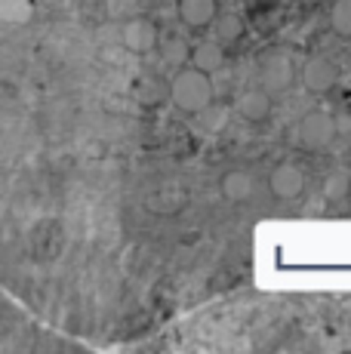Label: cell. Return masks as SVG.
<instances>
[{
    "label": "cell",
    "instance_id": "ba28073f",
    "mask_svg": "<svg viewBox=\"0 0 351 354\" xmlns=\"http://www.w3.org/2000/svg\"><path fill=\"white\" fill-rule=\"evenodd\" d=\"M176 12L185 28H210L213 19L219 16V0H179Z\"/></svg>",
    "mask_w": 351,
    "mask_h": 354
},
{
    "label": "cell",
    "instance_id": "8fae6325",
    "mask_svg": "<svg viewBox=\"0 0 351 354\" xmlns=\"http://www.w3.org/2000/svg\"><path fill=\"white\" fill-rule=\"evenodd\" d=\"M154 50H160V59H164L167 65H173V68H182L188 62V40L185 37H179V34H167V37H158V46Z\"/></svg>",
    "mask_w": 351,
    "mask_h": 354
},
{
    "label": "cell",
    "instance_id": "30bf717a",
    "mask_svg": "<svg viewBox=\"0 0 351 354\" xmlns=\"http://www.w3.org/2000/svg\"><path fill=\"white\" fill-rule=\"evenodd\" d=\"M219 192L228 203H247L256 192V182L247 169H228V173H222V179H219Z\"/></svg>",
    "mask_w": 351,
    "mask_h": 354
},
{
    "label": "cell",
    "instance_id": "5b68a950",
    "mask_svg": "<svg viewBox=\"0 0 351 354\" xmlns=\"http://www.w3.org/2000/svg\"><path fill=\"white\" fill-rule=\"evenodd\" d=\"M272 108H274V96L265 93L262 86H249V90H244L234 99V111L247 124H265L272 118Z\"/></svg>",
    "mask_w": 351,
    "mask_h": 354
},
{
    "label": "cell",
    "instance_id": "9c48e42d",
    "mask_svg": "<svg viewBox=\"0 0 351 354\" xmlns=\"http://www.w3.org/2000/svg\"><path fill=\"white\" fill-rule=\"evenodd\" d=\"M188 62L191 68H198V71L204 74H213L222 71L225 68V46L219 44V40H204V44H194L191 50H188Z\"/></svg>",
    "mask_w": 351,
    "mask_h": 354
},
{
    "label": "cell",
    "instance_id": "277c9868",
    "mask_svg": "<svg viewBox=\"0 0 351 354\" xmlns=\"http://www.w3.org/2000/svg\"><path fill=\"white\" fill-rule=\"evenodd\" d=\"M158 25L148 22V19H130V22H124V28H120V46H124L126 53H133V56H145V53H151L154 46H158Z\"/></svg>",
    "mask_w": 351,
    "mask_h": 354
},
{
    "label": "cell",
    "instance_id": "6da1fadb",
    "mask_svg": "<svg viewBox=\"0 0 351 354\" xmlns=\"http://www.w3.org/2000/svg\"><path fill=\"white\" fill-rule=\"evenodd\" d=\"M167 96H170V102L182 114H200L213 105L216 90H213L210 74L198 71L191 65H182L176 68V74L167 84Z\"/></svg>",
    "mask_w": 351,
    "mask_h": 354
},
{
    "label": "cell",
    "instance_id": "7a4b0ae2",
    "mask_svg": "<svg viewBox=\"0 0 351 354\" xmlns=\"http://www.w3.org/2000/svg\"><path fill=\"white\" fill-rule=\"evenodd\" d=\"M256 77H259V86L272 96H281L290 86L296 84V62L287 50L281 46H268V50L259 53V62H256Z\"/></svg>",
    "mask_w": 351,
    "mask_h": 354
},
{
    "label": "cell",
    "instance_id": "7c38bea8",
    "mask_svg": "<svg viewBox=\"0 0 351 354\" xmlns=\"http://www.w3.org/2000/svg\"><path fill=\"white\" fill-rule=\"evenodd\" d=\"M213 28H216V40H219L222 46H225V44H238V40L247 34L244 19L234 16V12H219V16L213 19Z\"/></svg>",
    "mask_w": 351,
    "mask_h": 354
},
{
    "label": "cell",
    "instance_id": "52a82bcc",
    "mask_svg": "<svg viewBox=\"0 0 351 354\" xmlns=\"http://www.w3.org/2000/svg\"><path fill=\"white\" fill-rule=\"evenodd\" d=\"M268 188H272V194L278 201H296L305 192V173L296 163H278L268 173Z\"/></svg>",
    "mask_w": 351,
    "mask_h": 354
},
{
    "label": "cell",
    "instance_id": "5bb4252c",
    "mask_svg": "<svg viewBox=\"0 0 351 354\" xmlns=\"http://www.w3.org/2000/svg\"><path fill=\"white\" fill-rule=\"evenodd\" d=\"M164 80L151 77V74H145V77L136 80V86H133V96H136V102H142L145 108H154L160 99H164Z\"/></svg>",
    "mask_w": 351,
    "mask_h": 354
},
{
    "label": "cell",
    "instance_id": "9a60e30c",
    "mask_svg": "<svg viewBox=\"0 0 351 354\" xmlns=\"http://www.w3.org/2000/svg\"><path fill=\"white\" fill-rule=\"evenodd\" d=\"M330 28L336 37L351 40V0H336L330 10Z\"/></svg>",
    "mask_w": 351,
    "mask_h": 354
},
{
    "label": "cell",
    "instance_id": "3957f363",
    "mask_svg": "<svg viewBox=\"0 0 351 354\" xmlns=\"http://www.w3.org/2000/svg\"><path fill=\"white\" fill-rule=\"evenodd\" d=\"M336 139V118L327 111H308L296 127V142L305 151H323Z\"/></svg>",
    "mask_w": 351,
    "mask_h": 354
},
{
    "label": "cell",
    "instance_id": "4fadbf2b",
    "mask_svg": "<svg viewBox=\"0 0 351 354\" xmlns=\"http://www.w3.org/2000/svg\"><path fill=\"white\" fill-rule=\"evenodd\" d=\"M19 345H25V336L19 330V321L10 311V305L0 299V348H19Z\"/></svg>",
    "mask_w": 351,
    "mask_h": 354
},
{
    "label": "cell",
    "instance_id": "2e32d148",
    "mask_svg": "<svg viewBox=\"0 0 351 354\" xmlns=\"http://www.w3.org/2000/svg\"><path fill=\"white\" fill-rule=\"evenodd\" d=\"M348 188H351V182H348V176H342V173H336V176H330V179H327V194L333 197V201L345 197Z\"/></svg>",
    "mask_w": 351,
    "mask_h": 354
},
{
    "label": "cell",
    "instance_id": "8992f818",
    "mask_svg": "<svg viewBox=\"0 0 351 354\" xmlns=\"http://www.w3.org/2000/svg\"><path fill=\"white\" fill-rule=\"evenodd\" d=\"M336 80H339V68H336L333 59L327 56H312L305 59V65H302V84H305L308 93H330L336 86Z\"/></svg>",
    "mask_w": 351,
    "mask_h": 354
}]
</instances>
